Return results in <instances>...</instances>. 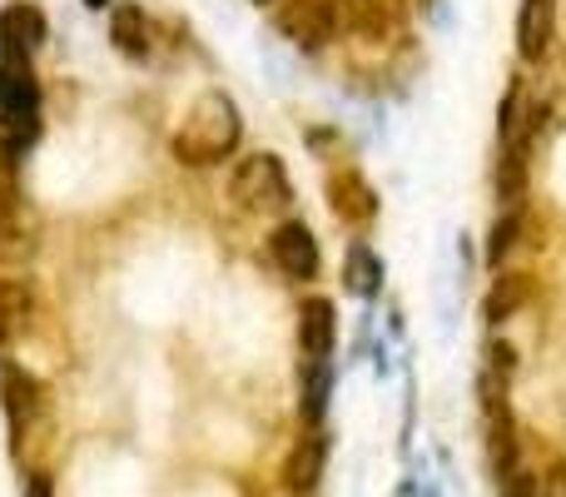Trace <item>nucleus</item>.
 <instances>
[{
  "label": "nucleus",
  "mask_w": 566,
  "mask_h": 497,
  "mask_svg": "<svg viewBox=\"0 0 566 497\" xmlns=\"http://www.w3.org/2000/svg\"><path fill=\"white\" fill-rule=\"evenodd\" d=\"M239 139H244V115H239L234 95L205 90V95L185 110V125L175 130L169 149H175L179 165L205 169V165H224V159L239 149Z\"/></svg>",
  "instance_id": "1"
},
{
  "label": "nucleus",
  "mask_w": 566,
  "mask_h": 497,
  "mask_svg": "<svg viewBox=\"0 0 566 497\" xmlns=\"http://www.w3.org/2000/svg\"><path fill=\"white\" fill-rule=\"evenodd\" d=\"M40 135V85L30 60H0V149L25 155Z\"/></svg>",
  "instance_id": "2"
},
{
  "label": "nucleus",
  "mask_w": 566,
  "mask_h": 497,
  "mask_svg": "<svg viewBox=\"0 0 566 497\" xmlns=\"http://www.w3.org/2000/svg\"><path fill=\"white\" fill-rule=\"evenodd\" d=\"M229 199L244 215H283L293 205V185L283 175V159L269 155V149H254L244 155L234 169H229Z\"/></svg>",
  "instance_id": "3"
},
{
  "label": "nucleus",
  "mask_w": 566,
  "mask_h": 497,
  "mask_svg": "<svg viewBox=\"0 0 566 497\" xmlns=\"http://www.w3.org/2000/svg\"><path fill=\"white\" fill-rule=\"evenodd\" d=\"M348 20V0H283L274 10V25L289 45L323 50Z\"/></svg>",
  "instance_id": "4"
},
{
  "label": "nucleus",
  "mask_w": 566,
  "mask_h": 497,
  "mask_svg": "<svg viewBox=\"0 0 566 497\" xmlns=\"http://www.w3.org/2000/svg\"><path fill=\"white\" fill-rule=\"evenodd\" d=\"M0 403H6L15 443H25L30 433H35V423L45 418V389H40V379L25 373L20 363H0Z\"/></svg>",
  "instance_id": "5"
},
{
  "label": "nucleus",
  "mask_w": 566,
  "mask_h": 497,
  "mask_svg": "<svg viewBox=\"0 0 566 497\" xmlns=\"http://www.w3.org/2000/svg\"><path fill=\"white\" fill-rule=\"evenodd\" d=\"M323 189H328V209L343 229H368L373 219H378V189H373L353 165L328 169Z\"/></svg>",
  "instance_id": "6"
},
{
  "label": "nucleus",
  "mask_w": 566,
  "mask_h": 497,
  "mask_svg": "<svg viewBox=\"0 0 566 497\" xmlns=\"http://www.w3.org/2000/svg\"><path fill=\"white\" fill-rule=\"evenodd\" d=\"M269 259H274L279 273L283 279H293V283L318 279V269H323L318 239H313V229L303 225V219H283L274 235H269Z\"/></svg>",
  "instance_id": "7"
},
{
  "label": "nucleus",
  "mask_w": 566,
  "mask_h": 497,
  "mask_svg": "<svg viewBox=\"0 0 566 497\" xmlns=\"http://www.w3.org/2000/svg\"><path fill=\"white\" fill-rule=\"evenodd\" d=\"M323 463H328V433L323 428H303V438L289 448L283 458V488L289 497H308L323 483Z\"/></svg>",
  "instance_id": "8"
},
{
  "label": "nucleus",
  "mask_w": 566,
  "mask_h": 497,
  "mask_svg": "<svg viewBox=\"0 0 566 497\" xmlns=\"http://www.w3.org/2000/svg\"><path fill=\"white\" fill-rule=\"evenodd\" d=\"M557 40V0H522L517 10V55L527 65H542Z\"/></svg>",
  "instance_id": "9"
},
{
  "label": "nucleus",
  "mask_w": 566,
  "mask_h": 497,
  "mask_svg": "<svg viewBox=\"0 0 566 497\" xmlns=\"http://www.w3.org/2000/svg\"><path fill=\"white\" fill-rule=\"evenodd\" d=\"M45 45V15L35 6H6L0 10V60H30Z\"/></svg>",
  "instance_id": "10"
},
{
  "label": "nucleus",
  "mask_w": 566,
  "mask_h": 497,
  "mask_svg": "<svg viewBox=\"0 0 566 497\" xmlns=\"http://www.w3.org/2000/svg\"><path fill=\"white\" fill-rule=\"evenodd\" d=\"M402 20H408L402 0H348V20H343V25H348L363 45H382V40L402 35Z\"/></svg>",
  "instance_id": "11"
},
{
  "label": "nucleus",
  "mask_w": 566,
  "mask_h": 497,
  "mask_svg": "<svg viewBox=\"0 0 566 497\" xmlns=\"http://www.w3.org/2000/svg\"><path fill=\"white\" fill-rule=\"evenodd\" d=\"M333 343H338V309H333V299L313 293L298 309V353L303 359H333Z\"/></svg>",
  "instance_id": "12"
},
{
  "label": "nucleus",
  "mask_w": 566,
  "mask_h": 497,
  "mask_svg": "<svg viewBox=\"0 0 566 497\" xmlns=\"http://www.w3.org/2000/svg\"><path fill=\"white\" fill-rule=\"evenodd\" d=\"M109 40H115V50L125 60H149L155 55V25H149L145 6L119 0V6L109 10Z\"/></svg>",
  "instance_id": "13"
},
{
  "label": "nucleus",
  "mask_w": 566,
  "mask_h": 497,
  "mask_svg": "<svg viewBox=\"0 0 566 497\" xmlns=\"http://www.w3.org/2000/svg\"><path fill=\"white\" fill-rule=\"evenodd\" d=\"M328 393H333V363L328 359H303V369H298V418H303V428H323V418H328Z\"/></svg>",
  "instance_id": "14"
},
{
  "label": "nucleus",
  "mask_w": 566,
  "mask_h": 497,
  "mask_svg": "<svg viewBox=\"0 0 566 497\" xmlns=\"http://www.w3.org/2000/svg\"><path fill=\"white\" fill-rule=\"evenodd\" d=\"M532 273H502V279H492V289H488V299H482V319L488 323H507V319H517L522 309L532 303Z\"/></svg>",
  "instance_id": "15"
},
{
  "label": "nucleus",
  "mask_w": 566,
  "mask_h": 497,
  "mask_svg": "<svg viewBox=\"0 0 566 497\" xmlns=\"http://www.w3.org/2000/svg\"><path fill=\"white\" fill-rule=\"evenodd\" d=\"M35 319V293L25 279H0V343L20 339Z\"/></svg>",
  "instance_id": "16"
},
{
  "label": "nucleus",
  "mask_w": 566,
  "mask_h": 497,
  "mask_svg": "<svg viewBox=\"0 0 566 497\" xmlns=\"http://www.w3.org/2000/svg\"><path fill=\"white\" fill-rule=\"evenodd\" d=\"M343 289L358 293V299H373L382 289V259L368 245H348V253H343Z\"/></svg>",
  "instance_id": "17"
},
{
  "label": "nucleus",
  "mask_w": 566,
  "mask_h": 497,
  "mask_svg": "<svg viewBox=\"0 0 566 497\" xmlns=\"http://www.w3.org/2000/svg\"><path fill=\"white\" fill-rule=\"evenodd\" d=\"M527 189V145H502V165H497V199L507 209L522 205Z\"/></svg>",
  "instance_id": "18"
},
{
  "label": "nucleus",
  "mask_w": 566,
  "mask_h": 497,
  "mask_svg": "<svg viewBox=\"0 0 566 497\" xmlns=\"http://www.w3.org/2000/svg\"><path fill=\"white\" fill-rule=\"evenodd\" d=\"M522 235H527V215H522V209H502L497 225L488 229V263H492V269H502V259H507V253H517Z\"/></svg>",
  "instance_id": "19"
},
{
  "label": "nucleus",
  "mask_w": 566,
  "mask_h": 497,
  "mask_svg": "<svg viewBox=\"0 0 566 497\" xmlns=\"http://www.w3.org/2000/svg\"><path fill=\"white\" fill-rule=\"evenodd\" d=\"M497 497H542V473H532V468L512 473V478L497 483Z\"/></svg>",
  "instance_id": "20"
},
{
  "label": "nucleus",
  "mask_w": 566,
  "mask_h": 497,
  "mask_svg": "<svg viewBox=\"0 0 566 497\" xmlns=\"http://www.w3.org/2000/svg\"><path fill=\"white\" fill-rule=\"evenodd\" d=\"M20 497H55V483H50L45 468H30L25 483H20Z\"/></svg>",
  "instance_id": "21"
},
{
  "label": "nucleus",
  "mask_w": 566,
  "mask_h": 497,
  "mask_svg": "<svg viewBox=\"0 0 566 497\" xmlns=\"http://www.w3.org/2000/svg\"><path fill=\"white\" fill-rule=\"evenodd\" d=\"M85 6H90V10H105V6H109V0H85Z\"/></svg>",
  "instance_id": "22"
},
{
  "label": "nucleus",
  "mask_w": 566,
  "mask_h": 497,
  "mask_svg": "<svg viewBox=\"0 0 566 497\" xmlns=\"http://www.w3.org/2000/svg\"><path fill=\"white\" fill-rule=\"evenodd\" d=\"M254 6H274V0H254Z\"/></svg>",
  "instance_id": "23"
}]
</instances>
